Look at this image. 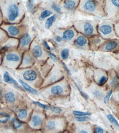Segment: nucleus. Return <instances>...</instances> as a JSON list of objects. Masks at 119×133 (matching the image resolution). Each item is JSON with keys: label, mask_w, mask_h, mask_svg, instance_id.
<instances>
[{"label": "nucleus", "mask_w": 119, "mask_h": 133, "mask_svg": "<svg viewBox=\"0 0 119 133\" xmlns=\"http://www.w3.org/2000/svg\"><path fill=\"white\" fill-rule=\"evenodd\" d=\"M98 31L99 35L104 40L117 38L116 36L112 21L108 20L102 21L98 26Z\"/></svg>", "instance_id": "obj_1"}, {"label": "nucleus", "mask_w": 119, "mask_h": 133, "mask_svg": "<svg viewBox=\"0 0 119 133\" xmlns=\"http://www.w3.org/2000/svg\"><path fill=\"white\" fill-rule=\"evenodd\" d=\"M103 9L106 17L114 19L119 11V0H105Z\"/></svg>", "instance_id": "obj_2"}, {"label": "nucleus", "mask_w": 119, "mask_h": 133, "mask_svg": "<svg viewBox=\"0 0 119 133\" xmlns=\"http://www.w3.org/2000/svg\"><path fill=\"white\" fill-rule=\"evenodd\" d=\"M99 50L102 51L114 52L119 51V38L105 40L99 48Z\"/></svg>", "instance_id": "obj_3"}, {"label": "nucleus", "mask_w": 119, "mask_h": 133, "mask_svg": "<svg viewBox=\"0 0 119 133\" xmlns=\"http://www.w3.org/2000/svg\"><path fill=\"white\" fill-rule=\"evenodd\" d=\"M15 24L7 23L3 22L0 28L6 32L9 37L17 38L20 36V31L19 27Z\"/></svg>", "instance_id": "obj_4"}, {"label": "nucleus", "mask_w": 119, "mask_h": 133, "mask_svg": "<svg viewBox=\"0 0 119 133\" xmlns=\"http://www.w3.org/2000/svg\"><path fill=\"white\" fill-rule=\"evenodd\" d=\"M19 41L17 38L10 37L7 38L2 44L1 55H3L7 52L15 50L18 47Z\"/></svg>", "instance_id": "obj_5"}, {"label": "nucleus", "mask_w": 119, "mask_h": 133, "mask_svg": "<svg viewBox=\"0 0 119 133\" xmlns=\"http://www.w3.org/2000/svg\"><path fill=\"white\" fill-rule=\"evenodd\" d=\"M96 23H92L90 22H87L84 24L83 30L84 34L86 36H91L94 34H98L96 30Z\"/></svg>", "instance_id": "obj_6"}, {"label": "nucleus", "mask_w": 119, "mask_h": 133, "mask_svg": "<svg viewBox=\"0 0 119 133\" xmlns=\"http://www.w3.org/2000/svg\"><path fill=\"white\" fill-rule=\"evenodd\" d=\"M31 37L28 33H25L21 36L20 38L18 47H26L31 41Z\"/></svg>", "instance_id": "obj_7"}, {"label": "nucleus", "mask_w": 119, "mask_h": 133, "mask_svg": "<svg viewBox=\"0 0 119 133\" xmlns=\"http://www.w3.org/2000/svg\"><path fill=\"white\" fill-rule=\"evenodd\" d=\"M23 76L26 81H33L36 79L37 75L34 70H29L24 72L23 74Z\"/></svg>", "instance_id": "obj_8"}, {"label": "nucleus", "mask_w": 119, "mask_h": 133, "mask_svg": "<svg viewBox=\"0 0 119 133\" xmlns=\"http://www.w3.org/2000/svg\"><path fill=\"white\" fill-rule=\"evenodd\" d=\"M5 58L7 61L17 62L20 60L19 56L15 52H9L6 54Z\"/></svg>", "instance_id": "obj_9"}, {"label": "nucleus", "mask_w": 119, "mask_h": 133, "mask_svg": "<svg viewBox=\"0 0 119 133\" xmlns=\"http://www.w3.org/2000/svg\"><path fill=\"white\" fill-rule=\"evenodd\" d=\"M32 52L33 56L37 58L40 57L43 53L41 47L38 45L34 46L32 48Z\"/></svg>", "instance_id": "obj_10"}, {"label": "nucleus", "mask_w": 119, "mask_h": 133, "mask_svg": "<svg viewBox=\"0 0 119 133\" xmlns=\"http://www.w3.org/2000/svg\"><path fill=\"white\" fill-rule=\"evenodd\" d=\"M19 82L22 85L25 89H26L28 92L33 94L38 95V94L39 92L37 90L30 87L29 85H28L27 83H25L22 80L19 79Z\"/></svg>", "instance_id": "obj_11"}, {"label": "nucleus", "mask_w": 119, "mask_h": 133, "mask_svg": "<svg viewBox=\"0 0 119 133\" xmlns=\"http://www.w3.org/2000/svg\"><path fill=\"white\" fill-rule=\"evenodd\" d=\"M75 36V33L73 30H68L65 31L63 34V38L65 40L70 41Z\"/></svg>", "instance_id": "obj_12"}, {"label": "nucleus", "mask_w": 119, "mask_h": 133, "mask_svg": "<svg viewBox=\"0 0 119 133\" xmlns=\"http://www.w3.org/2000/svg\"><path fill=\"white\" fill-rule=\"evenodd\" d=\"M50 91L52 94L59 95L63 92V88L60 85H56L51 88Z\"/></svg>", "instance_id": "obj_13"}, {"label": "nucleus", "mask_w": 119, "mask_h": 133, "mask_svg": "<svg viewBox=\"0 0 119 133\" xmlns=\"http://www.w3.org/2000/svg\"><path fill=\"white\" fill-rule=\"evenodd\" d=\"M31 122L34 127H37L40 125L42 122V119L39 115H33L31 119Z\"/></svg>", "instance_id": "obj_14"}, {"label": "nucleus", "mask_w": 119, "mask_h": 133, "mask_svg": "<svg viewBox=\"0 0 119 133\" xmlns=\"http://www.w3.org/2000/svg\"><path fill=\"white\" fill-rule=\"evenodd\" d=\"M76 2L74 0H68L64 3V7L65 9L68 10H73L75 8Z\"/></svg>", "instance_id": "obj_15"}, {"label": "nucleus", "mask_w": 119, "mask_h": 133, "mask_svg": "<svg viewBox=\"0 0 119 133\" xmlns=\"http://www.w3.org/2000/svg\"><path fill=\"white\" fill-rule=\"evenodd\" d=\"M4 79L5 82L9 84H13L15 85H18V83L14 79L12 78L9 75V73L6 72L4 76Z\"/></svg>", "instance_id": "obj_16"}, {"label": "nucleus", "mask_w": 119, "mask_h": 133, "mask_svg": "<svg viewBox=\"0 0 119 133\" xmlns=\"http://www.w3.org/2000/svg\"><path fill=\"white\" fill-rule=\"evenodd\" d=\"M87 42L86 38L81 35L78 36L76 40V44L80 46H84L87 43Z\"/></svg>", "instance_id": "obj_17"}, {"label": "nucleus", "mask_w": 119, "mask_h": 133, "mask_svg": "<svg viewBox=\"0 0 119 133\" xmlns=\"http://www.w3.org/2000/svg\"><path fill=\"white\" fill-rule=\"evenodd\" d=\"M10 115L5 112L0 113V122L5 123L10 119Z\"/></svg>", "instance_id": "obj_18"}, {"label": "nucleus", "mask_w": 119, "mask_h": 133, "mask_svg": "<svg viewBox=\"0 0 119 133\" xmlns=\"http://www.w3.org/2000/svg\"><path fill=\"white\" fill-rule=\"evenodd\" d=\"M8 38L7 33L4 30L0 28V44L3 43Z\"/></svg>", "instance_id": "obj_19"}, {"label": "nucleus", "mask_w": 119, "mask_h": 133, "mask_svg": "<svg viewBox=\"0 0 119 133\" xmlns=\"http://www.w3.org/2000/svg\"><path fill=\"white\" fill-rule=\"evenodd\" d=\"M112 21L114 27V30L116 36L119 38V18L114 19Z\"/></svg>", "instance_id": "obj_20"}, {"label": "nucleus", "mask_w": 119, "mask_h": 133, "mask_svg": "<svg viewBox=\"0 0 119 133\" xmlns=\"http://www.w3.org/2000/svg\"><path fill=\"white\" fill-rule=\"evenodd\" d=\"M56 127V122L54 120H50L47 123L46 127L49 130H54Z\"/></svg>", "instance_id": "obj_21"}, {"label": "nucleus", "mask_w": 119, "mask_h": 133, "mask_svg": "<svg viewBox=\"0 0 119 133\" xmlns=\"http://www.w3.org/2000/svg\"><path fill=\"white\" fill-rule=\"evenodd\" d=\"M5 99L9 102H14L15 101L14 94L12 92H9L5 95Z\"/></svg>", "instance_id": "obj_22"}, {"label": "nucleus", "mask_w": 119, "mask_h": 133, "mask_svg": "<svg viewBox=\"0 0 119 133\" xmlns=\"http://www.w3.org/2000/svg\"><path fill=\"white\" fill-rule=\"evenodd\" d=\"M55 15H53L47 19L45 24V27L47 29H49L52 26L53 22L55 18Z\"/></svg>", "instance_id": "obj_23"}, {"label": "nucleus", "mask_w": 119, "mask_h": 133, "mask_svg": "<svg viewBox=\"0 0 119 133\" xmlns=\"http://www.w3.org/2000/svg\"><path fill=\"white\" fill-rule=\"evenodd\" d=\"M27 7L28 11L31 13H34L35 11V7L32 0H28L27 4Z\"/></svg>", "instance_id": "obj_24"}, {"label": "nucleus", "mask_w": 119, "mask_h": 133, "mask_svg": "<svg viewBox=\"0 0 119 133\" xmlns=\"http://www.w3.org/2000/svg\"><path fill=\"white\" fill-rule=\"evenodd\" d=\"M52 14V11L49 10H45L41 12L40 16L39 17L40 20H43L46 18L50 16Z\"/></svg>", "instance_id": "obj_25"}, {"label": "nucleus", "mask_w": 119, "mask_h": 133, "mask_svg": "<svg viewBox=\"0 0 119 133\" xmlns=\"http://www.w3.org/2000/svg\"><path fill=\"white\" fill-rule=\"evenodd\" d=\"M28 112L27 110L25 109H22L19 111L18 116L21 119H25L27 117Z\"/></svg>", "instance_id": "obj_26"}, {"label": "nucleus", "mask_w": 119, "mask_h": 133, "mask_svg": "<svg viewBox=\"0 0 119 133\" xmlns=\"http://www.w3.org/2000/svg\"><path fill=\"white\" fill-rule=\"evenodd\" d=\"M11 122H12V125L16 129L20 128L22 125L21 122L15 118H12L11 119Z\"/></svg>", "instance_id": "obj_27"}, {"label": "nucleus", "mask_w": 119, "mask_h": 133, "mask_svg": "<svg viewBox=\"0 0 119 133\" xmlns=\"http://www.w3.org/2000/svg\"><path fill=\"white\" fill-rule=\"evenodd\" d=\"M69 54V50L68 49H63L62 51L61 54V58L64 60L67 59Z\"/></svg>", "instance_id": "obj_28"}, {"label": "nucleus", "mask_w": 119, "mask_h": 133, "mask_svg": "<svg viewBox=\"0 0 119 133\" xmlns=\"http://www.w3.org/2000/svg\"><path fill=\"white\" fill-rule=\"evenodd\" d=\"M73 114L75 116H87L91 115V113L90 112H82L76 111H73Z\"/></svg>", "instance_id": "obj_29"}, {"label": "nucleus", "mask_w": 119, "mask_h": 133, "mask_svg": "<svg viewBox=\"0 0 119 133\" xmlns=\"http://www.w3.org/2000/svg\"><path fill=\"white\" fill-rule=\"evenodd\" d=\"M107 117L109 120L112 123L114 124L117 127H119V124L118 121H117L116 118L111 114H109L107 115Z\"/></svg>", "instance_id": "obj_30"}, {"label": "nucleus", "mask_w": 119, "mask_h": 133, "mask_svg": "<svg viewBox=\"0 0 119 133\" xmlns=\"http://www.w3.org/2000/svg\"><path fill=\"white\" fill-rule=\"evenodd\" d=\"M89 116H76L75 118L78 122H85L88 121L90 119Z\"/></svg>", "instance_id": "obj_31"}, {"label": "nucleus", "mask_w": 119, "mask_h": 133, "mask_svg": "<svg viewBox=\"0 0 119 133\" xmlns=\"http://www.w3.org/2000/svg\"><path fill=\"white\" fill-rule=\"evenodd\" d=\"M33 103L34 104L39 106V107H40L41 108L47 109V110H49V109H50V107H49V106L44 104H42L41 103L39 102H33Z\"/></svg>", "instance_id": "obj_32"}, {"label": "nucleus", "mask_w": 119, "mask_h": 133, "mask_svg": "<svg viewBox=\"0 0 119 133\" xmlns=\"http://www.w3.org/2000/svg\"><path fill=\"white\" fill-rule=\"evenodd\" d=\"M31 59L30 56L26 55L24 57L23 63L25 65H28L31 63Z\"/></svg>", "instance_id": "obj_33"}, {"label": "nucleus", "mask_w": 119, "mask_h": 133, "mask_svg": "<svg viewBox=\"0 0 119 133\" xmlns=\"http://www.w3.org/2000/svg\"><path fill=\"white\" fill-rule=\"evenodd\" d=\"M50 110H52V111L56 114H60L62 111V110L60 108L54 107H50Z\"/></svg>", "instance_id": "obj_34"}, {"label": "nucleus", "mask_w": 119, "mask_h": 133, "mask_svg": "<svg viewBox=\"0 0 119 133\" xmlns=\"http://www.w3.org/2000/svg\"><path fill=\"white\" fill-rule=\"evenodd\" d=\"M93 95L95 97L97 98H100L103 96V94L101 91L96 90L93 92Z\"/></svg>", "instance_id": "obj_35"}, {"label": "nucleus", "mask_w": 119, "mask_h": 133, "mask_svg": "<svg viewBox=\"0 0 119 133\" xmlns=\"http://www.w3.org/2000/svg\"><path fill=\"white\" fill-rule=\"evenodd\" d=\"M106 81H107V78H106V77L105 76H102L100 78V79L99 80V85L100 86H102L106 83Z\"/></svg>", "instance_id": "obj_36"}, {"label": "nucleus", "mask_w": 119, "mask_h": 133, "mask_svg": "<svg viewBox=\"0 0 119 133\" xmlns=\"http://www.w3.org/2000/svg\"><path fill=\"white\" fill-rule=\"evenodd\" d=\"M76 86H77V88H78V90H79V91H80L81 95L86 100L88 99L89 98L88 95H87L82 90H81V88H80V87H79L78 85H77V84H76Z\"/></svg>", "instance_id": "obj_37"}, {"label": "nucleus", "mask_w": 119, "mask_h": 133, "mask_svg": "<svg viewBox=\"0 0 119 133\" xmlns=\"http://www.w3.org/2000/svg\"><path fill=\"white\" fill-rule=\"evenodd\" d=\"M48 55L50 56V58L54 62H57V59L56 56H55L54 54L51 53V52H49V51H47Z\"/></svg>", "instance_id": "obj_38"}, {"label": "nucleus", "mask_w": 119, "mask_h": 133, "mask_svg": "<svg viewBox=\"0 0 119 133\" xmlns=\"http://www.w3.org/2000/svg\"><path fill=\"white\" fill-rule=\"evenodd\" d=\"M52 9L54 10H55L56 12L58 13H59L61 11V9L59 5H57V4H54L52 6Z\"/></svg>", "instance_id": "obj_39"}, {"label": "nucleus", "mask_w": 119, "mask_h": 133, "mask_svg": "<svg viewBox=\"0 0 119 133\" xmlns=\"http://www.w3.org/2000/svg\"><path fill=\"white\" fill-rule=\"evenodd\" d=\"M112 91L111 90H110L109 91V92H108V94L107 95L104 97V102L105 103H107L109 101L110 98V97L111 96L112 94Z\"/></svg>", "instance_id": "obj_40"}, {"label": "nucleus", "mask_w": 119, "mask_h": 133, "mask_svg": "<svg viewBox=\"0 0 119 133\" xmlns=\"http://www.w3.org/2000/svg\"><path fill=\"white\" fill-rule=\"evenodd\" d=\"M118 84V80L117 79L116 77H114L112 79V80L111 82V85L113 86H116Z\"/></svg>", "instance_id": "obj_41"}, {"label": "nucleus", "mask_w": 119, "mask_h": 133, "mask_svg": "<svg viewBox=\"0 0 119 133\" xmlns=\"http://www.w3.org/2000/svg\"><path fill=\"white\" fill-rule=\"evenodd\" d=\"M104 131L103 129L100 127H97L95 129V132L96 133H103Z\"/></svg>", "instance_id": "obj_42"}, {"label": "nucleus", "mask_w": 119, "mask_h": 133, "mask_svg": "<svg viewBox=\"0 0 119 133\" xmlns=\"http://www.w3.org/2000/svg\"><path fill=\"white\" fill-rule=\"evenodd\" d=\"M62 63L63 65V66L64 67L66 71L67 72L68 74L70 75H71V72L68 69V68L67 66L66 65V64H65L63 62Z\"/></svg>", "instance_id": "obj_43"}, {"label": "nucleus", "mask_w": 119, "mask_h": 133, "mask_svg": "<svg viewBox=\"0 0 119 133\" xmlns=\"http://www.w3.org/2000/svg\"><path fill=\"white\" fill-rule=\"evenodd\" d=\"M43 44L44 45V46L48 50L50 49V46L47 43V42L46 41H44L43 42Z\"/></svg>", "instance_id": "obj_44"}, {"label": "nucleus", "mask_w": 119, "mask_h": 133, "mask_svg": "<svg viewBox=\"0 0 119 133\" xmlns=\"http://www.w3.org/2000/svg\"><path fill=\"white\" fill-rule=\"evenodd\" d=\"M3 22L4 21H3V15H2V11L0 10V26L3 24Z\"/></svg>", "instance_id": "obj_45"}, {"label": "nucleus", "mask_w": 119, "mask_h": 133, "mask_svg": "<svg viewBox=\"0 0 119 133\" xmlns=\"http://www.w3.org/2000/svg\"><path fill=\"white\" fill-rule=\"evenodd\" d=\"M55 40L57 42H61L62 41V38L60 36H57L55 38Z\"/></svg>", "instance_id": "obj_46"}, {"label": "nucleus", "mask_w": 119, "mask_h": 133, "mask_svg": "<svg viewBox=\"0 0 119 133\" xmlns=\"http://www.w3.org/2000/svg\"><path fill=\"white\" fill-rule=\"evenodd\" d=\"M56 76H53L51 77V78L50 79V81L51 82H53V81H55L56 80Z\"/></svg>", "instance_id": "obj_47"}, {"label": "nucleus", "mask_w": 119, "mask_h": 133, "mask_svg": "<svg viewBox=\"0 0 119 133\" xmlns=\"http://www.w3.org/2000/svg\"><path fill=\"white\" fill-rule=\"evenodd\" d=\"M114 53L115 56H116V57L117 58H118V59H119V51Z\"/></svg>", "instance_id": "obj_48"}, {"label": "nucleus", "mask_w": 119, "mask_h": 133, "mask_svg": "<svg viewBox=\"0 0 119 133\" xmlns=\"http://www.w3.org/2000/svg\"><path fill=\"white\" fill-rule=\"evenodd\" d=\"M119 18V12H118L117 14V15H116L115 17L114 18V19H118Z\"/></svg>", "instance_id": "obj_49"}, {"label": "nucleus", "mask_w": 119, "mask_h": 133, "mask_svg": "<svg viewBox=\"0 0 119 133\" xmlns=\"http://www.w3.org/2000/svg\"><path fill=\"white\" fill-rule=\"evenodd\" d=\"M80 133H87L88 132L87 131L84 130H80Z\"/></svg>", "instance_id": "obj_50"}, {"label": "nucleus", "mask_w": 119, "mask_h": 133, "mask_svg": "<svg viewBox=\"0 0 119 133\" xmlns=\"http://www.w3.org/2000/svg\"><path fill=\"white\" fill-rule=\"evenodd\" d=\"M117 98L119 100V90L118 91V92H117Z\"/></svg>", "instance_id": "obj_51"}, {"label": "nucleus", "mask_w": 119, "mask_h": 133, "mask_svg": "<svg viewBox=\"0 0 119 133\" xmlns=\"http://www.w3.org/2000/svg\"><path fill=\"white\" fill-rule=\"evenodd\" d=\"M2 89H1L0 88V97L2 95Z\"/></svg>", "instance_id": "obj_52"}, {"label": "nucleus", "mask_w": 119, "mask_h": 133, "mask_svg": "<svg viewBox=\"0 0 119 133\" xmlns=\"http://www.w3.org/2000/svg\"><path fill=\"white\" fill-rule=\"evenodd\" d=\"M102 1V0H100V2H101V1Z\"/></svg>", "instance_id": "obj_53"}]
</instances>
